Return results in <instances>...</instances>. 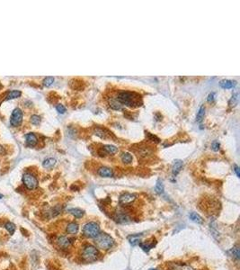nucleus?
Segmentation results:
<instances>
[{
    "mask_svg": "<svg viewBox=\"0 0 240 270\" xmlns=\"http://www.w3.org/2000/svg\"><path fill=\"white\" fill-rule=\"evenodd\" d=\"M183 166V161L180 160V159H176L174 161V164H173V167H172V173H173V176H176L179 172L181 171L182 167Z\"/></svg>",
    "mask_w": 240,
    "mask_h": 270,
    "instance_id": "12",
    "label": "nucleus"
},
{
    "mask_svg": "<svg viewBox=\"0 0 240 270\" xmlns=\"http://www.w3.org/2000/svg\"><path fill=\"white\" fill-rule=\"evenodd\" d=\"M53 82H54V77H46L45 78L43 79V81H42V84H43V86L49 88L53 84Z\"/></svg>",
    "mask_w": 240,
    "mask_h": 270,
    "instance_id": "32",
    "label": "nucleus"
},
{
    "mask_svg": "<svg viewBox=\"0 0 240 270\" xmlns=\"http://www.w3.org/2000/svg\"><path fill=\"white\" fill-rule=\"evenodd\" d=\"M229 252L231 253V255H232V257H233L235 259L238 260L240 258V250H239V246H238V245L233 247V248L230 249Z\"/></svg>",
    "mask_w": 240,
    "mask_h": 270,
    "instance_id": "27",
    "label": "nucleus"
},
{
    "mask_svg": "<svg viewBox=\"0 0 240 270\" xmlns=\"http://www.w3.org/2000/svg\"><path fill=\"white\" fill-rule=\"evenodd\" d=\"M236 85V82L235 81H232V80H228V79H224V80H221L220 82V86L222 88H226V89H229V88H234Z\"/></svg>",
    "mask_w": 240,
    "mask_h": 270,
    "instance_id": "19",
    "label": "nucleus"
},
{
    "mask_svg": "<svg viewBox=\"0 0 240 270\" xmlns=\"http://www.w3.org/2000/svg\"><path fill=\"white\" fill-rule=\"evenodd\" d=\"M94 239V243L96 247L103 250L110 249L114 244L113 239L107 233H99Z\"/></svg>",
    "mask_w": 240,
    "mask_h": 270,
    "instance_id": "2",
    "label": "nucleus"
},
{
    "mask_svg": "<svg viewBox=\"0 0 240 270\" xmlns=\"http://www.w3.org/2000/svg\"><path fill=\"white\" fill-rule=\"evenodd\" d=\"M99 233H100V228H99V225L96 223L90 222V223H87V224L84 225V227H83V234L87 238L94 239Z\"/></svg>",
    "mask_w": 240,
    "mask_h": 270,
    "instance_id": "4",
    "label": "nucleus"
},
{
    "mask_svg": "<svg viewBox=\"0 0 240 270\" xmlns=\"http://www.w3.org/2000/svg\"><path fill=\"white\" fill-rule=\"evenodd\" d=\"M146 136H147L148 140L150 141H152V142H155V143H158V142H160L159 138H157L156 135L152 134V133H150L149 132H146Z\"/></svg>",
    "mask_w": 240,
    "mask_h": 270,
    "instance_id": "31",
    "label": "nucleus"
},
{
    "mask_svg": "<svg viewBox=\"0 0 240 270\" xmlns=\"http://www.w3.org/2000/svg\"><path fill=\"white\" fill-rule=\"evenodd\" d=\"M23 118H24V113L22 109L18 107L15 108V110L12 112V114L10 116V124L14 127H17L22 123Z\"/></svg>",
    "mask_w": 240,
    "mask_h": 270,
    "instance_id": "6",
    "label": "nucleus"
},
{
    "mask_svg": "<svg viewBox=\"0 0 240 270\" xmlns=\"http://www.w3.org/2000/svg\"><path fill=\"white\" fill-rule=\"evenodd\" d=\"M23 183L28 190H34L38 186V180L34 175L31 173H24L23 176Z\"/></svg>",
    "mask_w": 240,
    "mask_h": 270,
    "instance_id": "5",
    "label": "nucleus"
},
{
    "mask_svg": "<svg viewBox=\"0 0 240 270\" xmlns=\"http://www.w3.org/2000/svg\"><path fill=\"white\" fill-rule=\"evenodd\" d=\"M237 104H238V94L232 96V97H231V99L229 101V105L231 106H235Z\"/></svg>",
    "mask_w": 240,
    "mask_h": 270,
    "instance_id": "34",
    "label": "nucleus"
},
{
    "mask_svg": "<svg viewBox=\"0 0 240 270\" xmlns=\"http://www.w3.org/2000/svg\"><path fill=\"white\" fill-rule=\"evenodd\" d=\"M0 153H5V150L2 146H0Z\"/></svg>",
    "mask_w": 240,
    "mask_h": 270,
    "instance_id": "39",
    "label": "nucleus"
},
{
    "mask_svg": "<svg viewBox=\"0 0 240 270\" xmlns=\"http://www.w3.org/2000/svg\"><path fill=\"white\" fill-rule=\"evenodd\" d=\"M66 231L68 233V234H71V235H74V234H76L77 231H78V224L76 223H69L67 225V228H66Z\"/></svg>",
    "mask_w": 240,
    "mask_h": 270,
    "instance_id": "14",
    "label": "nucleus"
},
{
    "mask_svg": "<svg viewBox=\"0 0 240 270\" xmlns=\"http://www.w3.org/2000/svg\"><path fill=\"white\" fill-rule=\"evenodd\" d=\"M109 104H110V107L113 110H120L122 107V105L116 99V97H111Z\"/></svg>",
    "mask_w": 240,
    "mask_h": 270,
    "instance_id": "22",
    "label": "nucleus"
},
{
    "mask_svg": "<svg viewBox=\"0 0 240 270\" xmlns=\"http://www.w3.org/2000/svg\"><path fill=\"white\" fill-rule=\"evenodd\" d=\"M57 243H58V245L60 246V248L67 249V248H68L70 246L71 241H70V240L68 237H66V236H60V237L58 238V240H57Z\"/></svg>",
    "mask_w": 240,
    "mask_h": 270,
    "instance_id": "11",
    "label": "nucleus"
},
{
    "mask_svg": "<svg viewBox=\"0 0 240 270\" xmlns=\"http://www.w3.org/2000/svg\"><path fill=\"white\" fill-rule=\"evenodd\" d=\"M26 144L30 147H34L38 142V138L34 133H29L24 136Z\"/></svg>",
    "mask_w": 240,
    "mask_h": 270,
    "instance_id": "10",
    "label": "nucleus"
},
{
    "mask_svg": "<svg viewBox=\"0 0 240 270\" xmlns=\"http://www.w3.org/2000/svg\"><path fill=\"white\" fill-rule=\"evenodd\" d=\"M220 142L219 141H213L212 142V145H211V148H212V150H214V151H218V150H220Z\"/></svg>",
    "mask_w": 240,
    "mask_h": 270,
    "instance_id": "36",
    "label": "nucleus"
},
{
    "mask_svg": "<svg viewBox=\"0 0 240 270\" xmlns=\"http://www.w3.org/2000/svg\"><path fill=\"white\" fill-rule=\"evenodd\" d=\"M102 150L104 151V153H106V154H110V155H113L115 153L118 152V148L113 146V145H111V144H107V145H104L102 147Z\"/></svg>",
    "mask_w": 240,
    "mask_h": 270,
    "instance_id": "15",
    "label": "nucleus"
},
{
    "mask_svg": "<svg viewBox=\"0 0 240 270\" xmlns=\"http://www.w3.org/2000/svg\"><path fill=\"white\" fill-rule=\"evenodd\" d=\"M189 218L195 223H197V224H202L203 223V219H202V217L200 215V214H198L197 212H191L190 214H189Z\"/></svg>",
    "mask_w": 240,
    "mask_h": 270,
    "instance_id": "18",
    "label": "nucleus"
},
{
    "mask_svg": "<svg viewBox=\"0 0 240 270\" xmlns=\"http://www.w3.org/2000/svg\"><path fill=\"white\" fill-rule=\"evenodd\" d=\"M97 173L100 177L102 178H113V171L112 168L108 167H101L98 170Z\"/></svg>",
    "mask_w": 240,
    "mask_h": 270,
    "instance_id": "9",
    "label": "nucleus"
},
{
    "mask_svg": "<svg viewBox=\"0 0 240 270\" xmlns=\"http://www.w3.org/2000/svg\"><path fill=\"white\" fill-rule=\"evenodd\" d=\"M31 122L33 125H39L41 123V117L37 114H32L31 116Z\"/></svg>",
    "mask_w": 240,
    "mask_h": 270,
    "instance_id": "33",
    "label": "nucleus"
},
{
    "mask_svg": "<svg viewBox=\"0 0 240 270\" xmlns=\"http://www.w3.org/2000/svg\"><path fill=\"white\" fill-rule=\"evenodd\" d=\"M149 270H157V269H153V268H150V269H149Z\"/></svg>",
    "mask_w": 240,
    "mask_h": 270,
    "instance_id": "41",
    "label": "nucleus"
},
{
    "mask_svg": "<svg viewBox=\"0 0 240 270\" xmlns=\"http://www.w3.org/2000/svg\"><path fill=\"white\" fill-rule=\"evenodd\" d=\"M68 212L70 214H72L75 218H77V219L81 218L84 215V211H82L79 208H71V209L68 210Z\"/></svg>",
    "mask_w": 240,
    "mask_h": 270,
    "instance_id": "25",
    "label": "nucleus"
},
{
    "mask_svg": "<svg viewBox=\"0 0 240 270\" xmlns=\"http://www.w3.org/2000/svg\"><path fill=\"white\" fill-rule=\"evenodd\" d=\"M56 162H57V160L54 158H48L42 162V166L45 168H52L54 166L56 165Z\"/></svg>",
    "mask_w": 240,
    "mask_h": 270,
    "instance_id": "24",
    "label": "nucleus"
},
{
    "mask_svg": "<svg viewBox=\"0 0 240 270\" xmlns=\"http://www.w3.org/2000/svg\"><path fill=\"white\" fill-rule=\"evenodd\" d=\"M113 220L118 223H121V224H124V223H128L131 222V218L130 216L123 211H117L116 212H114L113 216Z\"/></svg>",
    "mask_w": 240,
    "mask_h": 270,
    "instance_id": "7",
    "label": "nucleus"
},
{
    "mask_svg": "<svg viewBox=\"0 0 240 270\" xmlns=\"http://www.w3.org/2000/svg\"><path fill=\"white\" fill-rule=\"evenodd\" d=\"M5 228H6V230L9 232L10 235H13L15 231V223H10V222H9V223H6Z\"/></svg>",
    "mask_w": 240,
    "mask_h": 270,
    "instance_id": "30",
    "label": "nucleus"
},
{
    "mask_svg": "<svg viewBox=\"0 0 240 270\" xmlns=\"http://www.w3.org/2000/svg\"><path fill=\"white\" fill-rule=\"evenodd\" d=\"M56 110L60 114H64L66 112V107L63 105H61V104H59V105H57V106H56Z\"/></svg>",
    "mask_w": 240,
    "mask_h": 270,
    "instance_id": "35",
    "label": "nucleus"
},
{
    "mask_svg": "<svg viewBox=\"0 0 240 270\" xmlns=\"http://www.w3.org/2000/svg\"><path fill=\"white\" fill-rule=\"evenodd\" d=\"M234 171L236 172V174H237L238 178H239L240 174H239V167H238V165L234 166Z\"/></svg>",
    "mask_w": 240,
    "mask_h": 270,
    "instance_id": "38",
    "label": "nucleus"
},
{
    "mask_svg": "<svg viewBox=\"0 0 240 270\" xmlns=\"http://www.w3.org/2000/svg\"><path fill=\"white\" fill-rule=\"evenodd\" d=\"M143 236V233H139V234H134V235H131L128 237V240L129 242L132 245V246H136L138 245L140 242V239Z\"/></svg>",
    "mask_w": 240,
    "mask_h": 270,
    "instance_id": "16",
    "label": "nucleus"
},
{
    "mask_svg": "<svg viewBox=\"0 0 240 270\" xmlns=\"http://www.w3.org/2000/svg\"><path fill=\"white\" fill-rule=\"evenodd\" d=\"M116 99L121 105H126L131 108H137L142 105V97L136 92L122 90L118 93Z\"/></svg>",
    "mask_w": 240,
    "mask_h": 270,
    "instance_id": "1",
    "label": "nucleus"
},
{
    "mask_svg": "<svg viewBox=\"0 0 240 270\" xmlns=\"http://www.w3.org/2000/svg\"><path fill=\"white\" fill-rule=\"evenodd\" d=\"M3 197H4V195H1V194H0V199H1V198H3Z\"/></svg>",
    "mask_w": 240,
    "mask_h": 270,
    "instance_id": "40",
    "label": "nucleus"
},
{
    "mask_svg": "<svg viewBox=\"0 0 240 270\" xmlns=\"http://www.w3.org/2000/svg\"><path fill=\"white\" fill-rule=\"evenodd\" d=\"M139 246H140V248L145 251V252H149L150 249L153 248V247H155V245H156V243H154V242H152L151 244H147V243H139L138 244Z\"/></svg>",
    "mask_w": 240,
    "mask_h": 270,
    "instance_id": "29",
    "label": "nucleus"
},
{
    "mask_svg": "<svg viewBox=\"0 0 240 270\" xmlns=\"http://www.w3.org/2000/svg\"><path fill=\"white\" fill-rule=\"evenodd\" d=\"M22 96V92L19 90H11L10 92H8L7 96H6V100H11V99H15L18 98Z\"/></svg>",
    "mask_w": 240,
    "mask_h": 270,
    "instance_id": "23",
    "label": "nucleus"
},
{
    "mask_svg": "<svg viewBox=\"0 0 240 270\" xmlns=\"http://www.w3.org/2000/svg\"><path fill=\"white\" fill-rule=\"evenodd\" d=\"M204 114H205V107H204V105H201L198 110V113L196 115V121L199 122H201L204 118Z\"/></svg>",
    "mask_w": 240,
    "mask_h": 270,
    "instance_id": "26",
    "label": "nucleus"
},
{
    "mask_svg": "<svg viewBox=\"0 0 240 270\" xmlns=\"http://www.w3.org/2000/svg\"><path fill=\"white\" fill-rule=\"evenodd\" d=\"M214 96H215V93H210V95L208 96L207 101H208V102H212V101L214 100Z\"/></svg>",
    "mask_w": 240,
    "mask_h": 270,
    "instance_id": "37",
    "label": "nucleus"
},
{
    "mask_svg": "<svg viewBox=\"0 0 240 270\" xmlns=\"http://www.w3.org/2000/svg\"><path fill=\"white\" fill-rule=\"evenodd\" d=\"M136 200V195L134 194H130V193H124L120 195L119 198V203L121 205L126 206L131 204Z\"/></svg>",
    "mask_w": 240,
    "mask_h": 270,
    "instance_id": "8",
    "label": "nucleus"
},
{
    "mask_svg": "<svg viewBox=\"0 0 240 270\" xmlns=\"http://www.w3.org/2000/svg\"><path fill=\"white\" fill-rule=\"evenodd\" d=\"M61 211H62V207L60 205H56L53 208H51L47 213L49 214V218H53V217L58 216L61 212Z\"/></svg>",
    "mask_w": 240,
    "mask_h": 270,
    "instance_id": "20",
    "label": "nucleus"
},
{
    "mask_svg": "<svg viewBox=\"0 0 240 270\" xmlns=\"http://www.w3.org/2000/svg\"><path fill=\"white\" fill-rule=\"evenodd\" d=\"M155 191L158 195H161V194L164 193V185H163V182L160 179L157 181V184H156V186H155Z\"/></svg>",
    "mask_w": 240,
    "mask_h": 270,
    "instance_id": "28",
    "label": "nucleus"
},
{
    "mask_svg": "<svg viewBox=\"0 0 240 270\" xmlns=\"http://www.w3.org/2000/svg\"><path fill=\"white\" fill-rule=\"evenodd\" d=\"M95 135L99 136L102 139H107L108 137H111V133H109L106 129H103L101 127H97L94 130Z\"/></svg>",
    "mask_w": 240,
    "mask_h": 270,
    "instance_id": "13",
    "label": "nucleus"
},
{
    "mask_svg": "<svg viewBox=\"0 0 240 270\" xmlns=\"http://www.w3.org/2000/svg\"><path fill=\"white\" fill-rule=\"evenodd\" d=\"M120 159L125 164H131L132 162V160H133V157L129 152H123L121 154V156H120Z\"/></svg>",
    "mask_w": 240,
    "mask_h": 270,
    "instance_id": "21",
    "label": "nucleus"
},
{
    "mask_svg": "<svg viewBox=\"0 0 240 270\" xmlns=\"http://www.w3.org/2000/svg\"><path fill=\"white\" fill-rule=\"evenodd\" d=\"M99 252L97 249L92 245H87L84 248L82 251V257L87 262H94L97 259Z\"/></svg>",
    "mask_w": 240,
    "mask_h": 270,
    "instance_id": "3",
    "label": "nucleus"
},
{
    "mask_svg": "<svg viewBox=\"0 0 240 270\" xmlns=\"http://www.w3.org/2000/svg\"><path fill=\"white\" fill-rule=\"evenodd\" d=\"M138 157L140 158H147L149 155H151L152 154V150H150V147H146V146H143V147H140L138 148Z\"/></svg>",
    "mask_w": 240,
    "mask_h": 270,
    "instance_id": "17",
    "label": "nucleus"
}]
</instances>
